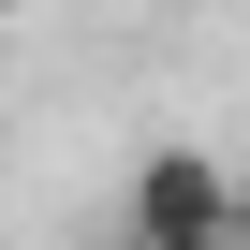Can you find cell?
<instances>
[{"mask_svg": "<svg viewBox=\"0 0 250 250\" xmlns=\"http://www.w3.org/2000/svg\"><path fill=\"white\" fill-rule=\"evenodd\" d=\"M221 221H250V206H235V177H221L206 147H133V250H162V235H221Z\"/></svg>", "mask_w": 250, "mask_h": 250, "instance_id": "6da1fadb", "label": "cell"}, {"mask_svg": "<svg viewBox=\"0 0 250 250\" xmlns=\"http://www.w3.org/2000/svg\"><path fill=\"white\" fill-rule=\"evenodd\" d=\"M162 250H250V221H221V235H162Z\"/></svg>", "mask_w": 250, "mask_h": 250, "instance_id": "7a4b0ae2", "label": "cell"}]
</instances>
